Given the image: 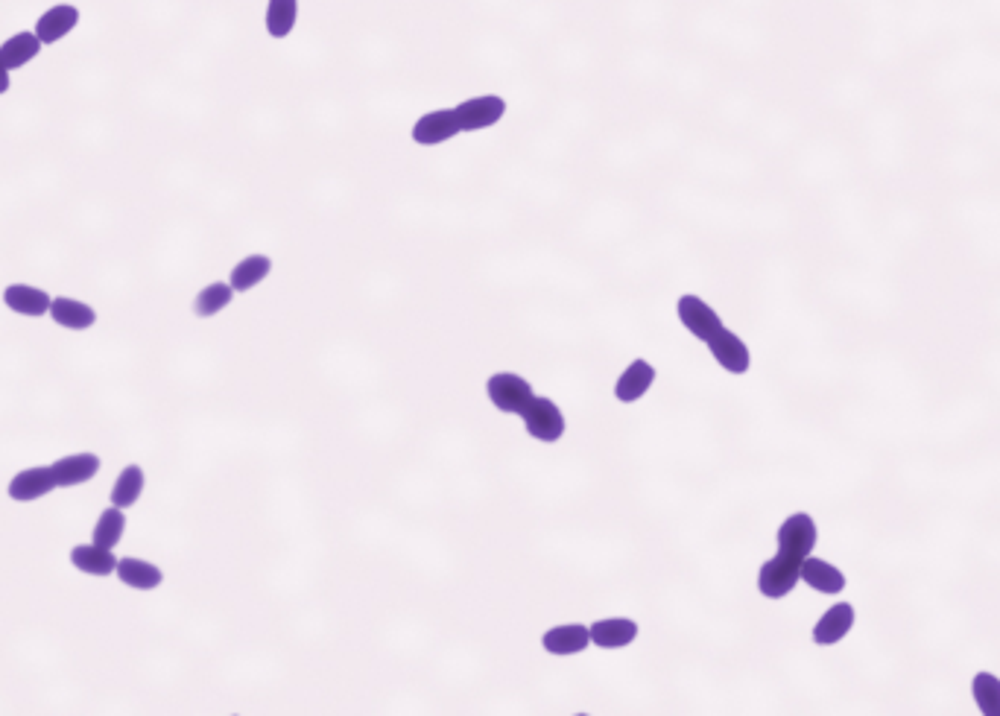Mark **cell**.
Here are the masks:
<instances>
[{
  "mask_svg": "<svg viewBox=\"0 0 1000 716\" xmlns=\"http://www.w3.org/2000/svg\"><path fill=\"white\" fill-rule=\"evenodd\" d=\"M486 395L495 404V410L506 415H521L527 410V404L536 398L533 386L515 372H498L489 377L486 383Z\"/></svg>",
  "mask_w": 1000,
  "mask_h": 716,
  "instance_id": "6da1fadb",
  "label": "cell"
},
{
  "mask_svg": "<svg viewBox=\"0 0 1000 716\" xmlns=\"http://www.w3.org/2000/svg\"><path fill=\"white\" fill-rule=\"evenodd\" d=\"M802 582V562L787 559L781 553H775L770 562H764V567L758 570V591L767 600H781L787 597L796 585Z\"/></svg>",
  "mask_w": 1000,
  "mask_h": 716,
  "instance_id": "7a4b0ae2",
  "label": "cell"
},
{
  "mask_svg": "<svg viewBox=\"0 0 1000 716\" xmlns=\"http://www.w3.org/2000/svg\"><path fill=\"white\" fill-rule=\"evenodd\" d=\"M521 418H524L527 433L539 442H559L565 436V415L559 410V404L550 401V398L536 395L527 404V410L521 413Z\"/></svg>",
  "mask_w": 1000,
  "mask_h": 716,
  "instance_id": "3957f363",
  "label": "cell"
},
{
  "mask_svg": "<svg viewBox=\"0 0 1000 716\" xmlns=\"http://www.w3.org/2000/svg\"><path fill=\"white\" fill-rule=\"evenodd\" d=\"M816 547V524L813 518L799 512L790 515L781 527H778V553L796 562H805Z\"/></svg>",
  "mask_w": 1000,
  "mask_h": 716,
  "instance_id": "277c9868",
  "label": "cell"
},
{
  "mask_svg": "<svg viewBox=\"0 0 1000 716\" xmlns=\"http://www.w3.org/2000/svg\"><path fill=\"white\" fill-rule=\"evenodd\" d=\"M454 114H457L460 132H480V129L495 126L500 117L506 114V100L498 97V94L471 97V100H462L460 106L454 109Z\"/></svg>",
  "mask_w": 1000,
  "mask_h": 716,
  "instance_id": "5b68a950",
  "label": "cell"
},
{
  "mask_svg": "<svg viewBox=\"0 0 1000 716\" xmlns=\"http://www.w3.org/2000/svg\"><path fill=\"white\" fill-rule=\"evenodd\" d=\"M676 310H679V322L688 328V334H693L696 340L708 342L714 334H720L726 328L723 319L717 316V310L705 302V299H699V296H682L679 304H676Z\"/></svg>",
  "mask_w": 1000,
  "mask_h": 716,
  "instance_id": "8992f818",
  "label": "cell"
},
{
  "mask_svg": "<svg viewBox=\"0 0 1000 716\" xmlns=\"http://www.w3.org/2000/svg\"><path fill=\"white\" fill-rule=\"evenodd\" d=\"M103 468V459L97 453H68L50 465L56 489H74L82 483H91Z\"/></svg>",
  "mask_w": 1000,
  "mask_h": 716,
  "instance_id": "52a82bcc",
  "label": "cell"
},
{
  "mask_svg": "<svg viewBox=\"0 0 1000 716\" xmlns=\"http://www.w3.org/2000/svg\"><path fill=\"white\" fill-rule=\"evenodd\" d=\"M79 18L82 15H79V9L74 3H56V6H50V9L41 12L33 33L39 36L44 47H53V44H59L62 38H68L77 30Z\"/></svg>",
  "mask_w": 1000,
  "mask_h": 716,
  "instance_id": "ba28073f",
  "label": "cell"
},
{
  "mask_svg": "<svg viewBox=\"0 0 1000 716\" xmlns=\"http://www.w3.org/2000/svg\"><path fill=\"white\" fill-rule=\"evenodd\" d=\"M705 345H708L711 357H714L729 375H746V372H749V366H752V354H749L746 342L740 340L734 331L723 328L720 334H714Z\"/></svg>",
  "mask_w": 1000,
  "mask_h": 716,
  "instance_id": "9c48e42d",
  "label": "cell"
},
{
  "mask_svg": "<svg viewBox=\"0 0 1000 716\" xmlns=\"http://www.w3.org/2000/svg\"><path fill=\"white\" fill-rule=\"evenodd\" d=\"M460 135V123L454 109H436V112L422 114L413 126V141L419 147H436Z\"/></svg>",
  "mask_w": 1000,
  "mask_h": 716,
  "instance_id": "30bf717a",
  "label": "cell"
},
{
  "mask_svg": "<svg viewBox=\"0 0 1000 716\" xmlns=\"http://www.w3.org/2000/svg\"><path fill=\"white\" fill-rule=\"evenodd\" d=\"M53 489H56V480H53L50 465L24 468V471H18V474L9 480V486H6L9 497H12L15 503H33V500L47 497Z\"/></svg>",
  "mask_w": 1000,
  "mask_h": 716,
  "instance_id": "8fae6325",
  "label": "cell"
},
{
  "mask_svg": "<svg viewBox=\"0 0 1000 716\" xmlns=\"http://www.w3.org/2000/svg\"><path fill=\"white\" fill-rule=\"evenodd\" d=\"M655 383V366L647 360H632L626 366V372L617 377L615 383V398L620 404H635L641 401Z\"/></svg>",
  "mask_w": 1000,
  "mask_h": 716,
  "instance_id": "7c38bea8",
  "label": "cell"
},
{
  "mask_svg": "<svg viewBox=\"0 0 1000 716\" xmlns=\"http://www.w3.org/2000/svg\"><path fill=\"white\" fill-rule=\"evenodd\" d=\"M591 643L600 649H623L638 638V623L632 617H606L588 626Z\"/></svg>",
  "mask_w": 1000,
  "mask_h": 716,
  "instance_id": "4fadbf2b",
  "label": "cell"
},
{
  "mask_svg": "<svg viewBox=\"0 0 1000 716\" xmlns=\"http://www.w3.org/2000/svg\"><path fill=\"white\" fill-rule=\"evenodd\" d=\"M50 302H53L50 293H44L39 287H30V284H9L3 290V304L18 316L39 319L44 313H50Z\"/></svg>",
  "mask_w": 1000,
  "mask_h": 716,
  "instance_id": "5bb4252c",
  "label": "cell"
},
{
  "mask_svg": "<svg viewBox=\"0 0 1000 716\" xmlns=\"http://www.w3.org/2000/svg\"><path fill=\"white\" fill-rule=\"evenodd\" d=\"M59 328L68 331H88L97 325V310L91 304L79 302V299H68V296H56L50 302V313H47Z\"/></svg>",
  "mask_w": 1000,
  "mask_h": 716,
  "instance_id": "9a60e30c",
  "label": "cell"
},
{
  "mask_svg": "<svg viewBox=\"0 0 1000 716\" xmlns=\"http://www.w3.org/2000/svg\"><path fill=\"white\" fill-rule=\"evenodd\" d=\"M541 646L550 655H579L591 646V632H588V626L565 623V626L547 629L544 638H541Z\"/></svg>",
  "mask_w": 1000,
  "mask_h": 716,
  "instance_id": "2e32d148",
  "label": "cell"
},
{
  "mask_svg": "<svg viewBox=\"0 0 1000 716\" xmlns=\"http://www.w3.org/2000/svg\"><path fill=\"white\" fill-rule=\"evenodd\" d=\"M851 626H854V608L848 603L831 605L819 617V623L813 626V641L819 643V646H834V643H840L846 638L848 632H851Z\"/></svg>",
  "mask_w": 1000,
  "mask_h": 716,
  "instance_id": "e0dca14e",
  "label": "cell"
},
{
  "mask_svg": "<svg viewBox=\"0 0 1000 716\" xmlns=\"http://www.w3.org/2000/svg\"><path fill=\"white\" fill-rule=\"evenodd\" d=\"M115 576L126 588H135V591H155L164 582L161 567H155L153 562H144V559H135V556L117 559Z\"/></svg>",
  "mask_w": 1000,
  "mask_h": 716,
  "instance_id": "ac0fdd59",
  "label": "cell"
},
{
  "mask_svg": "<svg viewBox=\"0 0 1000 716\" xmlns=\"http://www.w3.org/2000/svg\"><path fill=\"white\" fill-rule=\"evenodd\" d=\"M71 565L77 567L79 573L85 576H112L117 570V559L112 550L100 547V544H77L71 547Z\"/></svg>",
  "mask_w": 1000,
  "mask_h": 716,
  "instance_id": "d6986e66",
  "label": "cell"
},
{
  "mask_svg": "<svg viewBox=\"0 0 1000 716\" xmlns=\"http://www.w3.org/2000/svg\"><path fill=\"white\" fill-rule=\"evenodd\" d=\"M41 44L39 41V36L36 33H15V36H9L3 44H0V62L9 68V71H21V68H27L36 56L41 53Z\"/></svg>",
  "mask_w": 1000,
  "mask_h": 716,
  "instance_id": "ffe728a7",
  "label": "cell"
},
{
  "mask_svg": "<svg viewBox=\"0 0 1000 716\" xmlns=\"http://www.w3.org/2000/svg\"><path fill=\"white\" fill-rule=\"evenodd\" d=\"M802 582H808L810 588L819 591V594H843V588H846V576H843L840 567L828 565L822 559H813V556L802 562Z\"/></svg>",
  "mask_w": 1000,
  "mask_h": 716,
  "instance_id": "44dd1931",
  "label": "cell"
},
{
  "mask_svg": "<svg viewBox=\"0 0 1000 716\" xmlns=\"http://www.w3.org/2000/svg\"><path fill=\"white\" fill-rule=\"evenodd\" d=\"M272 272V258L270 255H246L240 264H234L229 275V284L234 293H246V290H255L267 275Z\"/></svg>",
  "mask_w": 1000,
  "mask_h": 716,
  "instance_id": "7402d4cb",
  "label": "cell"
},
{
  "mask_svg": "<svg viewBox=\"0 0 1000 716\" xmlns=\"http://www.w3.org/2000/svg\"><path fill=\"white\" fill-rule=\"evenodd\" d=\"M144 486H147V477H144V468L141 465H126L120 474H117L115 486H112V506L117 509H129L141 500L144 494Z\"/></svg>",
  "mask_w": 1000,
  "mask_h": 716,
  "instance_id": "603a6c76",
  "label": "cell"
},
{
  "mask_svg": "<svg viewBox=\"0 0 1000 716\" xmlns=\"http://www.w3.org/2000/svg\"><path fill=\"white\" fill-rule=\"evenodd\" d=\"M231 299H234V290H231L229 281H214V284H208V287H202V290L196 293V299H193V313H196L199 319H211V316L223 313V310L231 304Z\"/></svg>",
  "mask_w": 1000,
  "mask_h": 716,
  "instance_id": "cb8c5ba5",
  "label": "cell"
},
{
  "mask_svg": "<svg viewBox=\"0 0 1000 716\" xmlns=\"http://www.w3.org/2000/svg\"><path fill=\"white\" fill-rule=\"evenodd\" d=\"M299 21V0H270L267 3V33L272 38H287Z\"/></svg>",
  "mask_w": 1000,
  "mask_h": 716,
  "instance_id": "d4e9b609",
  "label": "cell"
},
{
  "mask_svg": "<svg viewBox=\"0 0 1000 716\" xmlns=\"http://www.w3.org/2000/svg\"><path fill=\"white\" fill-rule=\"evenodd\" d=\"M123 532H126V515H123V509L109 506V509L97 518V527H94L91 541L100 544V547H106V550H115L117 544H120V538H123Z\"/></svg>",
  "mask_w": 1000,
  "mask_h": 716,
  "instance_id": "484cf974",
  "label": "cell"
},
{
  "mask_svg": "<svg viewBox=\"0 0 1000 716\" xmlns=\"http://www.w3.org/2000/svg\"><path fill=\"white\" fill-rule=\"evenodd\" d=\"M974 705L983 716H1000V679L992 673H977L971 681Z\"/></svg>",
  "mask_w": 1000,
  "mask_h": 716,
  "instance_id": "4316f807",
  "label": "cell"
},
{
  "mask_svg": "<svg viewBox=\"0 0 1000 716\" xmlns=\"http://www.w3.org/2000/svg\"><path fill=\"white\" fill-rule=\"evenodd\" d=\"M9 88H12V71L0 62V97L9 94Z\"/></svg>",
  "mask_w": 1000,
  "mask_h": 716,
  "instance_id": "83f0119b",
  "label": "cell"
},
{
  "mask_svg": "<svg viewBox=\"0 0 1000 716\" xmlns=\"http://www.w3.org/2000/svg\"><path fill=\"white\" fill-rule=\"evenodd\" d=\"M577 716H588V714H577Z\"/></svg>",
  "mask_w": 1000,
  "mask_h": 716,
  "instance_id": "f1b7e54d",
  "label": "cell"
}]
</instances>
